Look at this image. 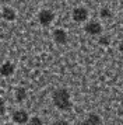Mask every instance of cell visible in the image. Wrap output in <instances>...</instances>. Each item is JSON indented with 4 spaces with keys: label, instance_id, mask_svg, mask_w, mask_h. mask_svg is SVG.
Segmentation results:
<instances>
[{
    "label": "cell",
    "instance_id": "1",
    "mask_svg": "<svg viewBox=\"0 0 123 125\" xmlns=\"http://www.w3.org/2000/svg\"><path fill=\"white\" fill-rule=\"evenodd\" d=\"M52 103L57 110L60 111H69L73 107L71 94L66 87H57L52 93Z\"/></svg>",
    "mask_w": 123,
    "mask_h": 125
},
{
    "label": "cell",
    "instance_id": "2",
    "mask_svg": "<svg viewBox=\"0 0 123 125\" xmlns=\"http://www.w3.org/2000/svg\"><path fill=\"white\" fill-rule=\"evenodd\" d=\"M88 9L84 6H77L73 9L71 11V17L74 20V23L77 24H83V23H87V20H88Z\"/></svg>",
    "mask_w": 123,
    "mask_h": 125
},
{
    "label": "cell",
    "instance_id": "3",
    "mask_svg": "<svg viewBox=\"0 0 123 125\" xmlns=\"http://www.w3.org/2000/svg\"><path fill=\"white\" fill-rule=\"evenodd\" d=\"M53 20H55V13L49 9H42L38 13V23L42 27H49L53 23Z\"/></svg>",
    "mask_w": 123,
    "mask_h": 125
},
{
    "label": "cell",
    "instance_id": "4",
    "mask_svg": "<svg viewBox=\"0 0 123 125\" xmlns=\"http://www.w3.org/2000/svg\"><path fill=\"white\" fill-rule=\"evenodd\" d=\"M84 31H85V34L91 35V37L102 35V25H101V23H98V21L91 20V21H87V23H85Z\"/></svg>",
    "mask_w": 123,
    "mask_h": 125
},
{
    "label": "cell",
    "instance_id": "5",
    "mask_svg": "<svg viewBox=\"0 0 123 125\" xmlns=\"http://www.w3.org/2000/svg\"><path fill=\"white\" fill-rule=\"evenodd\" d=\"M11 121L14 125H27L29 121V115L24 110H16L11 114Z\"/></svg>",
    "mask_w": 123,
    "mask_h": 125
},
{
    "label": "cell",
    "instance_id": "6",
    "mask_svg": "<svg viewBox=\"0 0 123 125\" xmlns=\"http://www.w3.org/2000/svg\"><path fill=\"white\" fill-rule=\"evenodd\" d=\"M101 124H102V118H101L99 115L95 113H89L84 119L77 121L73 125H101Z\"/></svg>",
    "mask_w": 123,
    "mask_h": 125
},
{
    "label": "cell",
    "instance_id": "7",
    "mask_svg": "<svg viewBox=\"0 0 123 125\" xmlns=\"http://www.w3.org/2000/svg\"><path fill=\"white\" fill-rule=\"evenodd\" d=\"M52 38H53V41H55L56 44H59V45H66L67 40H69V35H67V32L63 28H56V30H53V32H52Z\"/></svg>",
    "mask_w": 123,
    "mask_h": 125
},
{
    "label": "cell",
    "instance_id": "8",
    "mask_svg": "<svg viewBox=\"0 0 123 125\" xmlns=\"http://www.w3.org/2000/svg\"><path fill=\"white\" fill-rule=\"evenodd\" d=\"M14 72H16V66L10 61L4 62L0 66V76H3V77H10V76L14 74Z\"/></svg>",
    "mask_w": 123,
    "mask_h": 125
},
{
    "label": "cell",
    "instance_id": "9",
    "mask_svg": "<svg viewBox=\"0 0 123 125\" xmlns=\"http://www.w3.org/2000/svg\"><path fill=\"white\" fill-rule=\"evenodd\" d=\"M1 17L4 18L6 21H14L17 17V13L16 10L10 6H4L3 7V10H1Z\"/></svg>",
    "mask_w": 123,
    "mask_h": 125
},
{
    "label": "cell",
    "instance_id": "10",
    "mask_svg": "<svg viewBox=\"0 0 123 125\" xmlns=\"http://www.w3.org/2000/svg\"><path fill=\"white\" fill-rule=\"evenodd\" d=\"M27 96H28V93H27V89L25 87H22V86L16 87V90H14V98H16L17 103H24L25 98H27Z\"/></svg>",
    "mask_w": 123,
    "mask_h": 125
},
{
    "label": "cell",
    "instance_id": "11",
    "mask_svg": "<svg viewBox=\"0 0 123 125\" xmlns=\"http://www.w3.org/2000/svg\"><path fill=\"white\" fill-rule=\"evenodd\" d=\"M99 17L102 18V20H109V18L112 17V11L109 7H102L99 11Z\"/></svg>",
    "mask_w": 123,
    "mask_h": 125
},
{
    "label": "cell",
    "instance_id": "12",
    "mask_svg": "<svg viewBox=\"0 0 123 125\" xmlns=\"http://www.w3.org/2000/svg\"><path fill=\"white\" fill-rule=\"evenodd\" d=\"M98 44H99L101 46H108L109 44H111V37L109 35H99V38H98Z\"/></svg>",
    "mask_w": 123,
    "mask_h": 125
},
{
    "label": "cell",
    "instance_id": "13",
    "mask_svg": "<svg viewBox=\"0 0 123 125\" xmlns=\"http://www.w3.org/2000/svg\"><path fill=\"white\" fill-rule=\"evenodd\" d=\"M28 125H44V121L39 118V117H32V118H29V121H28Z\"/></svg>",
    "mask_w": 123,
    "mask_h": 125
},
{
    "label": "cell",
    "instance_id": "14",
    "mask_svg": "<svg viewBox=\"0 0 123 125\" xmlns=\"http://www.w3.org/2000/svg\"><path fill=\"white\" fill-rule=\"evenodd\" d=\"M4 113H6V101H4V98L0 97V117L4 115Z\"/></svg>",
    "mask_w": 123,
    "mask_h": 125
},
{
    "label": "cell",
    "instance_id": "15",
    "mask_svg": "<svg viewBox=\"0 0 123 125\" xmlns=\"http://www.w3.org/2000/svg\"><path fill=\"white\" fill-rule=\"evenodd\" d=\"M52 125H70L67 119H63V118H59V119H55Z\"/></svg>",
    "mask_w": 123,
    "mask_h": 125
},
{
    "label": "cell",
    "instance_id": "16",
    "mask_svg": "<svg viewBox=\"0 0 123 125\" xmlns=\"http://www.w3.org/2000/svg\"><path fill=\"white\" fill-rule=\"evenodd\" d=\"M117 48H119V52H120V53H123V40L119 42V46H117Z\"/></svg>",
    "mask_w": 123,
    "mask_h": 125
},
{
    "label": "cell",
    "instance_id": "17",
    "mask_svg": "<svg viewBox=\"0 0 123 125\" xmlns=\"http://www.w3.org/2000/svg\"><path fill=\"white\" fill-rule=\"evenodd\" d=\"M119 4H120V7H122V9H123V0H122V1H120V3H119Z\"/></svg>",
    "mask_w": 123,
    "mask_h": 125
},
{
    "label": "cell",
    "instance_id": "18",
    "mask_svg": "<svg viewBox=\"0 0 123 125\" xmlns=\"http://www.w3.org/2000/svg\"><path fill=\"white\" fill-rule=\"evenodd\" d=\"M6 125H14V124H13V122H7Z\"/></svg>",
    "mask_w": 123,
    "mask_h": 125
},
{
    "label": "cell",
    "instance_id": "19",
    "mask_svg": "<svg viewBox=\"0 0 123 125\" xmlns=\"http://www.w3.org/2000/svg\"><path fill=\"white\" fill-rule=\"evenodd\" d=\"M27 125H28V124H27Z\"/></svg>",
    "mask_w": 123,
    "mask_h": 125
}]
</instances>
